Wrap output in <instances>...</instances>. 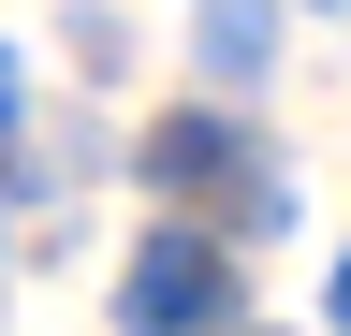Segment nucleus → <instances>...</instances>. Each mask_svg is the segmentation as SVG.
I'll return each mask as SVG.
<instances>
[{
  "label": "nucleus",
  "mask_w": 351,
  "mask_h": 336,
  "mask_svg": "<svg viewBox=\"0 0 351 336\" xmlns=\"http://www.w3.org/2000/svg\"><path fill=\"white\" fill-rule=\"evenodd\" d=\"M117 322L132 336H219L234 322V248L191 234V220H161L147 248H132V278H117Z\"/></svg>",
  "instance_id": "2"
},
{
  "label": "nucleus",
  "mask_w": 351,
  "mask_h": 336,
  "mask_svg": "<svg viewBox=\"0 0 351 336\" xmlns=\"http://www.w3.org/2000/svg\"><path fill=\"white\" fill-rule=\"evenodd\" d=\"M147 176L191 205V234H205V220H249V234L278 220V161H263L234 117H161V132H147Z\"/></svg>",
  "instance_id": "1"
},
{
  "label": "nucleus",
  "mask_w": 351,
  "mask_h": 336,
  "mask_svg": "<svg viewBox=\"0 0 351 336\" xmlns=\"http://www.w3.org/2000/svg\"><path fill=\"white\" fill-rule=\"evenodd\" d=\"M0 132H15V44H0Z\"/></svg>",
  "instance_id": "4"
},
{
  "label": "nucleus",
  "mask_w": 351,
  "mask_h": 336,
  "mask_svg": "<svg viewBox=\"0 0 351 336\" xmlns=\"http://www.w3.org/2000/svg\"><path fill=\"white\" fill-rule=\"evenodd\" d=\"M337 322H351V263H337Z\"/></svg>",
  "instance_id": "5"
},
{
  "label": "nucleus",
  "mask_w": 351,
  "mask_h": 336,
  "mask_svg": "<svg viewBox=\"0 0 351 336\" xmlns=\"http://www.w3.org/2000/svg\"><path fill=\"white\" fill-rule=\"evenodd\" d=\"M263 44H278V15H263V0H205V73H263Z\"/></svg>",
  "instance_id": "3"
}]
</instances>
